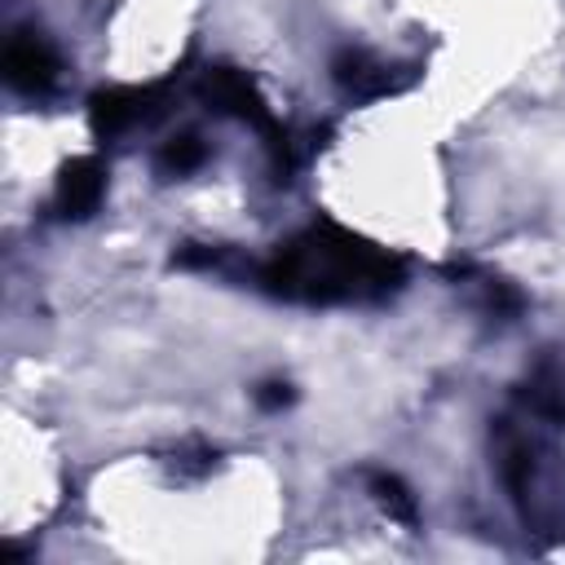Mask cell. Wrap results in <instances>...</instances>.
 Masks as SVG:
<instances>
[{
	"mask_svg": "<svg viewBox=\"0 0 565 565\" xmlns=\"http://www.w3.org/2000/svg\"><path fill=\"white\" fill-rule=\"evenodd\" d=\"M265 282L274 291H287V296H309V300H331V296H353L362 287H384L388 282V260L349 243V238H335V234H309L305 243L287 247Z\"/></svg>",
	"mask_w": 565,
	"mask_h": 565,
	"instance_id": "obj_1",
	"label": "cell"
},
{
	"mask_svg": "<svg viewBox=\"0 0 565 565\" xmlns=\"http://www.w3.org/2000/svg\"><path fill=\"white\" fill-rule=\"evenodd\" d=\"M4 75L13 88L22 93H35V88H49L53 75H57V57L44 40H13L4 49Z\"/></svg>",
	"mask_w": 565,
	"mask_h": 565,
	"instance_id": "obj_2",
	"label": "cell"
},
{
	"mask_svg": "<svg viewBox=\"0 0 565 565\" xmlns=\"http://www.w3.org/2000/svg\"><path fill=\"white\" fill-rule=\"evenodd\" d=\"M102 190H106V181H102L97 159H75L62 172V181H57V207H62V216H88L102 203Z\"/></svg>",
	"mask_w": 565,
	"mask_h": 565,
	"instance_id": "obj_3",
	"label": "cell"
},
{
	"mask_svg": "<svg viewBox=\"0 0 565 565\" xmlns=\"http://www.w3.org/2000/svg\"><path fill=\"white\" fill-rule=\"evenodd\" d=\"M141 102H146L141 93H124V88L102 93V97H93V124L102 132H115V128H124V124H132L141 115Z\"/></svg>",
	"mask_w": 565,
	"mask_h": 565,
	"instance_id": "obj_4",
	"label": "cell"
},
{
	"mask_svg": "<svg viewBox=\"0 0 565 565\" xmlns=\"http://www.w3.org/2000/svg\"><path fill=\"white\" fill-rule=\"evenodd\" d=\"M159 163L168 168V172H190V168H199L203 163V146H199V137H172L168 146H163V154H159Z\"/></svg>",
	"mask_w": 565,
	"mask_h": 565,
	"instance_id": "obj_5",
	"label": "cell"
},
{
	"mask_svg": "<svg viewBox=\"0 0 565 565\" xmlns=\"http://www.w3.org/2000/svg\"><path fill=\"white\" fill-rule=\"evenodd\" d=\"M371 490H375V494H380V503H384V508H393L402 521H415V499L402 490V481H397V477L375 472V477H371Z\"/></svg>",
	"mask_w": 565,
	"mask_h": 565,
	"instance_id": "obj_6",
	"label": "cell"
},
{
	"mask_svg": "<svg viewBox=\"0 0 565 565\" xmlns=\"http://www.w3.org/2000/svg\"><path fill=\"white\" fill-rule=\"evenodd\" d=\"M256 402H260L265 411H278V406H287V402H291V393H287V384H265V388L256 393Z\"/></svg>",
	"mask_w": 565,
	"mask_h": 565,
	"instance_id": "obj_7",
	"label": "cell"
}]
</instances>
